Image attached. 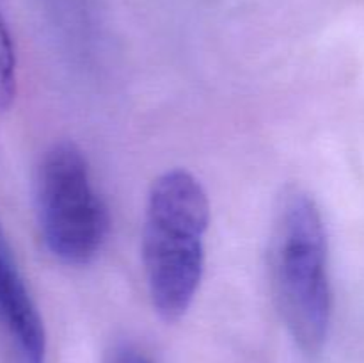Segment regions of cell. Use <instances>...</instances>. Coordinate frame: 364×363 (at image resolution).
I'll return each instance as SVG.
<instances>
[{"label":"cell","mask_w":364,"mask_h":363,"mask_svg":"<svg viewBox=\"0 0 364 363\" xmlns=\"http://www.w3.org/2000/svg\"><path fill=\"white\" fill-rule=\"evenodd\" d=\"M270 283L291 340L308 356L326 345L333 320L329 244L322 210L308 191L281 194L269 246Z\"/></svg>","instance_id":"obj_1"},{"label":"cell","mask_w":364,"mask_h":363,"mask_svg":"<svg viewBox=\"0 0 364 363\" xmlns=\"http://www.w3.org/2000/svg\"><path fill=\"white\" fill-rule=\"evenodd\" d=\"M210 201L187 169H169L153 182L142 226V265L155 312L180 320L191 310L205 273Z\"/></svg>","instance_id":"obj_2"},{"label":"cell","mask_w":364,"mask_h":363,"mask_svg":"<svg viewBox=\"0 0 364 363\" xmlns=\"http://www.w3.org/2000/svg\"><path fill=\"white\" fill-rule=\"evenodd\" d=\"M34 201L41 241L57 262L84 267L100 255L109 237V209L75 142H53L43 153L36 169Z\"/></svg>","instance_id":"obj_3"},{"label":"cell","mask_w":364,"mask_h":363,"mask_svg":"<svg viewBox=\"0 0 364 363\" xmlns=\"http://www.w3.org/2000/svg\"><path fill=\"white\" fill-rule=\"evenodd\" d=\"M0 335L7 363H46V333L0 223Z\"/></svg>","instance_id":"obj_4"},{"label":"cell","mask_w":364,"mask_h":363,"mask_svg":"<svg viewBox=\"0 0 364 363\" xmlns=\"http://www.w3.org/2000/svg\"><path fill=\"white\" fill-rule=\"evenodd\" d=\"M18 93V64L13 36L0 14V112L9 110Z\"/></svg>","instance_id":"obj_5"},{"label":"cell","mask_w":364,"mask_h":363,"mask_svg":"<svg viewBox=\"0 0 364 363\" xmlns=\"http://www.w3.org/2000/svg\"><path fill=\"white\" fill-rule=\"evenodd\" d=\"M103 363H153V359L137 345L119 344L110 349Z\"/></svg>","instance_id":"obj_6"}]
</instances>
